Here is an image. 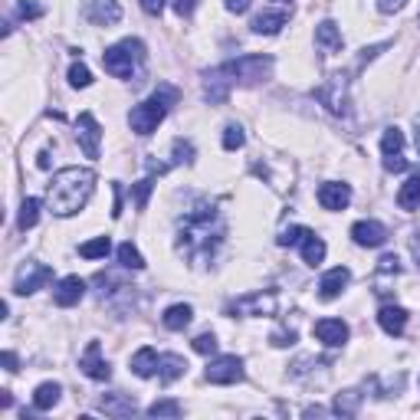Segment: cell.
<instances>
[{"instance_id": "1", "label": "cell", "mask_w": 420, "mask_h": 420, "mask_svg": "<svg viewBox=\"0 0 420 420\" xmlns=\"http://www.w3.org/2000/svg\"><path fill=\"white\" fill-rule=\"evenodd\" d=\"M224 220L217 214L214 207H194L184 220H181L178 230V253L188 259H197V263H207L214 256V250L224 243Z\"/></svg>"}, {"instance_id": "2", "label": "cell", "mask_w": 420, "mask_h": 420, "mask_svg": "<svg viewBox=\"0 0 420 420\" xmlns=\"http://www.w3.org/2000/svg\"><path fill=\"white\" fill-rule=\"evenodd\" d=\"M92 191H96V174L89 168H63L56 171L46 188V204L56 217H72L89 204Z\"/></svg>"}, {"instance_id": "3", "label": "cell", "mask_w": 420, "mask_h": 420, "mask_svg": "<svg viewBox=\"0 0 420 420\" xmlns=\"http://www.w3.org/2000/svg\"><path fill=\"white\" fill-rule=\"evenodd\" d=\"M138 63H144V46L138 40H122L118 46H108L102 53V66L115 79H132Z\"/></svg>"}, {"instance_id": "4", "label": "cell", "mask_w": 420, "mask_h": 420, "mask_svg": "<svg viewBox=\"0 0 420 420\" xmlns=\"http://www.w3.org/2000/svg\"><path fill=\"white\" fill-rule=\"evenodd\" d=\"M220 69H224V76L233 86H259L273 72V56H240V59L224 63Z\"/></svg>"}, {"instance_id": "5", "label": "cell", "mask_w": 420, "mask_h": 420, "mask_svg": "<svg viewBox=\"0 0 420 420\" xmlns=\"http://www.w3.org/2000/svg\"><path fill=\"white\" fill-rule=\"evenodd\" d=\"M315 98L322 102L325 108H329L331 115H348L351 112V98H348V76H341V72H335V76H329V79L315 89Z\"/></svg>"}, {"instance_id": "6", "label": "cell", "mask_w": 420, "mask_h": 420, "mask_svg": "<svg viewBox=\"0 0 420 420\" xmlns=\"http://www.w3.org/2000/svg\"><path fill=\"white\" fill-rule=\"evenodd\" d=\"M164 115H168V106H164L158 96H152L148 102H142V106L132 108V115H128V125H132L135 135H152L154 128L164 122Z\"/></svg>"}, {"instance_id": "7", "label": "cell", "mask_w": 420, "mask_h": 420, "mask_svg": "<svg viewBox=\"0 0 420 420\" xmlns=\"http://www.w3.org/2000/svg\"><path fill=\"white\" fill-rule=\"evenodd\" d=\"M50 279H53V269L46 266V263H23V266L17 269V276H13V293L30 295V293H36V289H43Z\"/></svg>"}, {"instance_id": "8", "label": "cell", "mask_w": 420, "mask_h": 420, "mask_svg": "<svg viewBox=\"0 0 420 420\" xmlns=\"http://www.w3.org/2000/svg\"><path fill=\"white\" fill-rule=\"evenodd\" d=\"M381 154H385V171H391V174L407 171V158H404V132L401 128H385V135H381Z\"/></svg>"}, {"instance_id": "9", "label": "cell", "mask_w": 420, "mask_h": 420, "mask_svg": "<svg viewBox=\"0 0 420 420\" xmlns=\"http://www.w3.org/2000/svg\"><path fill=\"white\" fill-rule=\"evenodd\" d=\"M207 381L210 385H237L243 381V361L237 355H220L207 365Z\"/></svg>"}, {"instance_id": "10", "label": "cell", "mask_w": 420, "mask_h": 420, "mask_svg": "<svg viewBox=\"0 0 420 420\" xmlns=\"http://www.w3.org/2000/svg\"><path fill=\"white\" fill-rule=\"evenodd\" d=\"M76 142H79L82 154L86 158H98V142H102V128H98L96 115L92 112H82L76 118Z\"/></svg>"}, {"instance_id": "11", "label": "cell", "mask_w": 420, "mask_h": 420, "mask_svg": "<svg viewBox=\"0 0 420 420\" xmlns=\"http://www.w3.org/2000/svg\"><path fill=\"white\" fill-rule=\"evenodd\" d=\"M82 17L96 23V27H115L122 20V7L118 0H86L82 4Z\"/></svg>"}, {"instance_id": "12", "label": "cell", "mask_w": 420, "mask_h": 420, "mask_svg": "<svg viewBox=\"0 0 420 420\" xmlns=\"http://www.w3.org/2000/svg\"><path fill=\"white\" fill-rule=\"evenodd\" d=\"M82 295H86V279H79V276H63L59 283H56V289H53L56 305H63V309L79 305Z\"/></svg>"}, {"instance_id": "13", "label": "cell", "mask_w": 420, "mask_h": 420, "mask_svg": "<svg viewBox=\"0 0 420 420\" xmlns=\"http://www.w3.org/2000/svg\"><path fill=\"white\" fill-rule=\"evenodd\" d=\"M79 368H82V375L92 378V381H108V378H112L108 361H102V348H98V341H89V348H86V355H82Z\"/></svg>"}, {"instance_id": "14", "label": "cell", "mask_w": 420, "mask_h": 420, "mask_svg": "<svg viewBox=\"0 0 420 420\" xmlns=\"http://www.w3.org/2000/svg\"><path fill=\"white\" fill-rule=\"evenodd\" d=\"M351 240H355L358 246H385L387 230H385V224H378V220H358V224L351 227Z\"/></svg>"}, {"instance_id": "15", "label": "cell", "mask_w": 420, "mask_h": 420, "mask_svg": "<svg viewBox=\"0 0 420 420\" xmlns=\"http://www.w3.org/2000/svg\"><path fill=\"white\" fill-rule=\"evenodd\" d=\"M315 339L329 345V348H339L348 341V325L341 322V319H319L315 322Z\"/></svg>"}, {"instance_id": "16", "label": "cell", "mask_w": 420, "mask_h": 420, "mask_svg": "<svg viewBox=\"0 0 420 420\" xmlns=\"http://www.w3.org/2000/svg\"><path fill=\"white\" fill-rule=\"evenodd\" d=\"M319 204L325 210H345L351 204V188L348 184H339V181H329L319 188Z\"/></svg>"}, {"instance_id": "17", "label": "cell", "mask_w": 420, "mask_h": 420, "mask_svg": "<svg viewBox=\"0 0 420 420\" xmlns=\"http://www.w3.org/2000/svg\"><path fill=\"white\" fill-rule=\"evenodd\" d=\"M351 283V273L345 266H335V269H329L322 276V283H319V295H322L325 302L329 299H339L341 293H345V286Z\"/></svg>"}, {"instance_id": "18", "label": "cell", "mask_w": 420, "mask_h": 420, "mask_svg": "<svg viewBox=\"0 0 420 420\" xmlns=\"http://www.w3.org/2000/svg\"><path fill=\"white\" fill-rule=\"evenodd\" d=\"M233 312H246V315H273L276 312V293H253L246 299L233 305Z\"/></svg>"}, {"instance_id": "19", "label": "cell", "mask_w": 420, "mask_h": 420, "mask_svg": "<svg viewBox=\"0 0 420 420\" xmlns=\"http://www.w3.org/2000/svg\"><path fill=\"white\" fill-rule=\"evenodd\" d=\"M286 20H289V10H263L259 17H253V23H250V30L253 33H259V36H273V33H279V30L286 27Z\"/></svg>"}, {"instance_id": "20", "label": "cell", "mask_w": 420, "mask_h": 420, "mask_svg": "<svg viewBox=\"0 0 420 420\" xmlns=\"http://www.w3.org/2000/svg\"><path fill=\"white\" fill-rule=\"evenodd\" d=\"M378 322H381V329H385L387 335H401V331L407 329V309H401V305H381Z\"/></svg>"}, {"instance_id": "21", "label": "cell", "mask_w": 420, "mask_h": 420, "mask_svg": "<svg viewBox=\"0 0 420 420\" xmlns=\"http://www.w3.org/2000/svg\"><path fill=\"white\" fill-rule=\"evenodd\" d=\"M98 407L106 414H112V417H132V414L138 411L135 397H128V394H106V397L98 401Z\"/></svg>"}, {"instance_id": "22", "label": "cell", "mask_w": 420, "mask_h": 420, "mask_svg": "<svg viewBox=\"0 0 420 420\" xmlns=\"http://www.w3.org/2000/svg\"><path fill=\"white\" fill-rule=\"evenodd\" d=\"M315 40H319V46H325L329 53H339L341 46H345V36H341V30L335 27L331 20H325V23L315 27Z\"/></svg>"}, {"instance_id": "23", "label": "cell", "mask_w": 420, "mask_h": 420, "mask_svg": "<svg viewBox=\"0 0 420 420\" xmlns=\"http://www.w3.org/2000/svg\"><path fill=\"white\" fill-rule=\"evenodd\" d=\"M158 361H161V358H158V351L144 345L142 351H135V358H132V371H135L138 378H152L154 371H158Z\"/></svg>"}, {"instance_id": "24", "label": "cell", "mask_w": 420, "mask_h": 420, "mask_svg": "<svg viewBox=\"0 0 420 420\" xmlns=\"http://www.w3.org/2000/svg\"><path fill=\"white\" fill-rule=\"evenodd\" d=\"M184 371H188V361H184L181 355H161V361H158V375H161L164 385L184 378Z\"/></svg>"}, {"instance_id": "25", "label": "cell", "mask_w": 420, "mask_h": 420, "mask_svg": "<svg viewBox=\"0 0 420 420\" xmlns=\"http://www.w3.org/2000/svg\"><path fill=\"white\" fill-rule=\"evenodd\" d=\"M59 394H63V387L56 385V381H46V385H40L33 391V407L36 411H50V407L59 404Z\"/></svg>"}, {"instance_id": "26", "label": "cell", "mask_w": 420, "mask_h": 420, "mask_svg": "<svg viewBox=\"0 0 420 420\" xmlns=\"http://www.w3.org/2000/svg\"><path fill=\"white\" fill-rule=\"evenodd\" d=\"M191 319H194V309H191V305H171L168 312L161 315L164 329H171V331L188 329V325H191Z\"/></svg>"}, {"instance_id": "27", "label": "cell", "mask_w": 420, "mask_h": 420, "mask_svg": "<svg viewBox=\"0 0 420 420\" xmlns=\"http://www.w3.org/2000/svg\"><path fill=\"white\" fill-rule=\"evenodd\" d=\"M397 207H401V210H417L420 207V174L411 178L407 184H401V191H397Z\"/></svg>"}, {"instance_id": "28", "label": "cell", "mask_w": 420, "mask_h": 420, "mask_svg": "<svg viewBox=\"0 0 420 420\" xmlns=\"http://www.w3.org/2000/svg\"><path fill=\"white\" fill-rule=\"evenodd\" d=\"M302 259L309 263V266H319L325 259V240L322 237H315V233H309L302 243Z\"/></svg>"}, {"instance_id": "29", "label": "cell", "mask_w": 420, "mask_h": 420, "mask_svg": "<svg viewBox=\"0 0 420 420\" xmlns=\"http://www.w3.org/2000/svg\"><path fill=\"white\" fill-rule=\"evenodd\" d=\"M358 407H361V394L358 391H345L335 397V404H331V411L341 414V417H355Z\"/></svg>"}, {"instance_id": "30", "label": "cell", "mask_w": 420, "mask_h": 420, "mask_svg": "<svg viewBox=\"0 0 420 420\" xmlns=\"http://www.w3.org/2000/svg\"><path fill=\"white\" fill-rule=\"evenodd\" d=\"M36 220H40V200H36V197H27V200L20 204L17 227L20 230H30V227H36Z\"/></svg>"}, {"instance_id": "31", "label": "cell", "mask_w": 420, "mask_h": 420, "mask_svg": "<svg viewBox=\"0 0 420 420\" xmlns=\"http://www.w3.org/2000/svg\"><path fill=\"white\" fill-rule=\"evenodd\" d=\"M108 250H112V240H108V237H96V240L82 243V246H79V256H86V259H106Z\"/></svg>"}, {"instance_id": "32", "label": "cell", "mask_w": 420, "mask_h": 420, "mask_svg": "<svg viewBox=\"0 0 420 420\" xmlns=\"http://www.w3.org/2000/svg\"><path fill=\"white\" fill-rule=\"evenodd\" d=\"M118 263L125 269H144V256L138 253V246H132V243H122L118 246Z\"/></svg>"}, {"instance_id": "33", "label": "cell", "mask_w": 420, "mask_h": 420, "mask_svg": "<svg viewBox=\"0 0 420 420\" xmlns=\"http://www.w3.org/2000/svg\"><path fill=\"white\" fill-rule=\"evenodd\" d=\"M309 227H289V230H283L276 237V243L279 246H299V243H305V237H309Z\"/></svg>"}, {"instance_id": "34", "label": "cell", "mask_w": 420, "mask_h": 420, "mask_svg": "<svg viewBox=\"0 0 420 420\" xmlns=\"http://www.w3.org/2000/svg\"><path fill=\"white\" fill-rule=\"evenodd\" d=\"M69 86H76V89H86V86H92V72H89V66L72 63V66H69Z\"/></svg>"}, {"instance_id": "35", "label": "cell", "mask_w": 420, "mask_h": 420, "mask_svg": "<svg viewBox=\"0 0 420 420\" xmlns=\"http://www.w3.org/2000/svg\"><path fill=\"white\" fill-rule=\"evenodd\" d=\"M148 414H152V417H181V404L178 401H154L152 407H148Z\"/></svg>"}, {"instance_id": "36", "label": "cell", "mask_w": 420, "mask_h": 420, "mask_svg": "<svg viewBox=\"0 0 420 420\" xmlns=\"http://www.w3.org/2000/svg\"><path fill=\"white\" fill-rule=\"evenodd\" d=\"M243 142H246V135H243L240 125H227L224 128V148H227V152H237V148H243Z\"/></svg>"}, {"instance_id": "37", "label": "cell", "mask_w": 420, "mask_h": 420, "mask_svg": "<svg viewBox=\"0 0 420 420\" xmlns=\"http://www.w3.org/2000/svg\"><path fill=\"white\" fill-rule=\"evenodd\" d=\"M191 345H194L197 355H214V351H217V335H214V331H204V335H197Z\"/></svg>"}, {"instance_id": "38", "label": "cell", "mask_w": 420, "mask_h": 420, "mask_svg": "<svg viewBox=\"0 0 420 420\" xmlns=\"http://www.w3.org/2000/svg\"><path fill=\"white\" fill-rule=\"evenodd\" d=\"M152 188H154L152 178H144V181H138V184H135V207H138V210H144V207H148V194H152Z\"/></svg>"}, {"instance_id": "39", "label": "cell", "mask_w": 420, "mask_h": 420, "mask_svg": "<svg viewBox=\"0 0 420 420\" xmlns=\"http://www.w3.org/2000/svg\"><path fill=\"white\" fill-rule=\"evenodd\" d=\"M174 154H178V164H191L194 161V144L184 142V138H174Z\"/></svg>"}, {"instance_id": "40", "label": "cell", "mask_w": 420, "mask_h": 420, "mask_svg": "<svg viewBox=\"0 0 420 420\" xmlns=\"http://www.w3.org/2000/svg\"><path fill=\"white\" fill-rule=\"evenodd\" d=\"M20 17H23V20L43 17V7H40V4H33V0H20Z\"/></svg>"}, {"instance_id": "41", "label": "cell", "mask_w": 420, "mask_h": 420, "mask_svg": "<svg viewBox=\"0 0 420 420\" xmlns=\"http://www.w3.org/2000/svg\"><path fill=\"white\" fill-rule=\"evenodd\" d=\"M273 345H276V348H289V345H295V331L289 329V331H273Z\"/></svg>"}, {"instance_id": "42", "label": "cell", "mask_w": 420, "mask_h": 420, "mask_svg": "<svg viewBox=\"0 0 420 420\" xmlns=\"http://www.w3.org/2000/svg\"><path fill=\"white\" fill-rule=\"evenodd\" d=\"M387 46L391 43H378V46H365V50H361V56H358V69H361V66L368 63V59H375L378 53H381V50H387Z\"/></svg>"}, {"instance_id": "43", "label": "cell", "mask_w": 420, "mask_h": 420, "mask_svg": "<svg viewBox=\"0 0 420 420\" xmlns=\"http://www.w3.org/2000/svg\"><path fill=\"white\" fill-rule=\"evenodd\" d=\"M378 273H401V259L397 256H381L378 259Z\"/></svg>"}, {"instance_id": "44", "label": "cell", "mask_w": 420, "mask_h": 420, "mask_svg": "<svg viewBox=\"0 0 420 420\" xmlns=\"http://www.w3.org/2000/svg\"><path fill=\"white\" fill-rule=\"evenodd\" d=\"M171 7H174V13L178 17H191L197 7V0H171Z\"/></svg>"}, {"instance_id": "45", "label": "cell", "mask_w": 420, "mask_h": 420, "mask_svg": "<svg viewBox=\"0 0 420 420\" xmlns=\"http://www.w3.org/2000/svg\"><path fill=\"white\" fill-rule=\"evenodd\" d=\"M142 10L144 13H152V17H158L164 10V0H142Z\"/></svg>"}, {"instance_id": "46", "label": "cell", "mask_w": 420, "mask_h": 420, "mask_svg": "<svg viewBox=\"0 0 420 420\" xmlns=\"http://www.w3.org/2000/svg\"><path fill=\"white\" fill-rule=\"evenodd\" d=\"M250 4L253 0H227V10H230V13H246Z\"/></svg>"}, {"instance_id": "47", "label": "cell", "mask_w": 420, "mask_h": 420, "mask_svg": "<svg viewBox=\"0 0 420 420\" xmlns=\"http://www.w3.org/2000/svg\"><path fill=\"white\" fill-rule=\"evenodd\" d=\"M401 7H404V0H378L381 13H394V10H401Z\"/></svg>"}, {"instance_id": "48", "label": "cell", "mask_w": 420, "mask_h": 420, "mask_svg": "<svg viewBox=\"0 0 420 420\" xmlns=\"http://www.w3.org/2000/svg\"><path fill=\"white\" fill-rule=\"evenodd\" d=\"M112 191H115V204H112V217H122V184H112Z\"/></svg>"}, {"instance_id": "49", "label": "cell", "mask_w": 420, "mask_h": 420, "mask_svg": "<svg viewBox=\"0 0 420 420\" xmlns=\"http://www.w3.org/2000/svg\"><path fill=\"white\" fill-rule=\"evenodd\" d=\"M4 368H7V371H17V355H13V351H4Z\"/></svg>"}, {"instance_id": "50", "label": "cell", "mask_w": 420, "mask_h": 420, "mask_svg": "<svg viewBox=\"0 0 420 420\" xmlns=\"http://www.w3.org/2000/svg\"><path fill=\"white\" fill-rule=\"evenodd\" d=\"M36 164H40V168H43V171H46V168H50V154H46V152H43V154H40V158H36Z\"/></svg>"}, {"instance_id": "51", "label": "cell", "mask_w": 420, "mask_h": 420, "mask_svg": "<svg viewBox=\"0 0 420 420\" xmlns=\"http://www.w3.org/2000/svg\"><path fill=\"white\" fill-rule=\"evenodd\" d=\"M414 144H417V154H420V118H417V125H414Z\"/></svg>"}, {"instance_id": "52", "label": "cell", "mask_w": 420, "mask_h": 420, "mask_svg": "<svg viewBox=\"0 0 420 420\" xmlns=\"http://www.w3.org/2000/svg\"><path fill=\"white\" fill-rule=\"evenodd\" d=\"M276 4H283V7H293V0H276Z\"/></svg>"}, {"instance_id": "53", "label": "cell", "mask_w": 420, "mask_h": 420, "mask_svg": "<svg viewBox=\"0 0 420 420\" xmlns=\"http://www.w3.org/2000/svg\"><path fill=\"white\" fill-rule=\"evenodd\" d=\"M417 23H420V17H417Z\"/></svg>"}]
</instances>
